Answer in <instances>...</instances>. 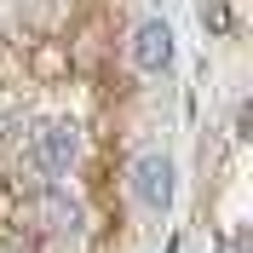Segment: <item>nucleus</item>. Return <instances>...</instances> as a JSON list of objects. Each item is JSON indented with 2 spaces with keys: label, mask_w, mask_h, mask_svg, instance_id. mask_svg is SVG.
<instances>
[{
  "label": "nucleus",
  "mask_w": 253,
  "mask_h": 253,
  "mask_svg": "<svg viewBox=\"0 0 253 253\" xmlns=\"http://www.w3.org/2000/svg\"><path fill=\"white\" fill-rule=\"evenodd\" d=\"M173 156H161V150H144L132 161V196H138L150 213H167L173 207Z\"/></svg>",
  "instance_id": "f03ea898"
},
{
  "label": "nucleus",
  "mask_w": 253,
  "mask_h": 253,
  "mask_svg": "<svg viewBox=\"0 0 253 253\" xmlns=\"http://www.w3.org/2000/svg\"><path fill=\"white\" fill-rule=\"evenodd\" d=\"M75 156H81V132L69 121H41L29 132V150H23V167H29V173H41L52 184V178L58 173H69V167H75Z\"/></svg>",
  "instance_id": "f257e3e1"
},
{
  "label": "nucleus",
  "mask_w": 253,
  "mask_h": 253,
  "mask_svg": "<svg viewBox=\"0 0 253 253\" xmlns=\"http://www.w3.org/2000/svg\"><path fill=\"white\" fill-rule=\"evenodd\" d=\"M173 29L161 23V17H150V23H138L132 29V69H144V75H161V69H173Z\"/></svg>",
  "instance_id": "7ed1b4c3"
},
{
  "label": "nucleus",
  "mask_w": 253,
  "mask_h": 253,
  "mask_svg": "<svg viewBox=\"0 0 253 253\" xmlns=\"http://www.w3.org/2000/svg\"><path fill=\"white\" fill-rule=\"evenodd\" d=\"M202 23H207L213 35H224V29H230V12H224V0H202Z\"/></svg>",
  "instance_id": "39448f33"
},
{
  "label": "nucleus",
  "mask_w": 253,
  "mask_h": 253,
  "mask_svg": "<svg viewBox=\"0 0 253 253\" xmlns=\"http://www.w3.org/2000/svg\"><path fill=\"white\" fill-rule=\"evenodd\" d=\"M35 219L46 224V230H63V224H75V202H69L58 184H46V190H41V202H35Z\"/></svg>",
  "instance_id": "20e7f679"
},
{
  "label": "nucleus",
  "mask_w": 253,
  "mask_h": 253,
  "mask_svg": "<svg viewBox=\"0 0 253 253\" xmlns=\"http://www.w3.org/2000/svg\"><path fill=\"white\" fill-rule=\"evenodd\" d=\"M0 253H23V248H0Z\"/></svg>",
  "instance_id": "0eeeda50"
},
{
  "label": "nucleus",
  "mask_w": 253,
  "mask_h": 253,
  "mask_svg": "<svg viewBox=\"0 0 253 253\" xmlns=\"http://www.w3.org/2000/svg\"><path fill=\"white\" fill-rule=\"evenodd\" d=\"M219 253H253V248H248V236L236 230V236H224V248H219Z\"/></svg>",
  "instance_id": "423d86ee"
}]
</instances>
